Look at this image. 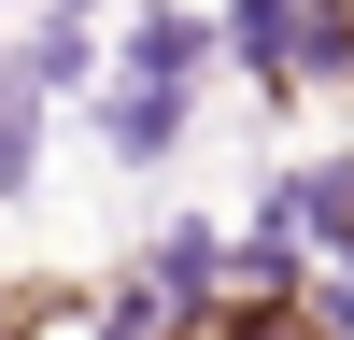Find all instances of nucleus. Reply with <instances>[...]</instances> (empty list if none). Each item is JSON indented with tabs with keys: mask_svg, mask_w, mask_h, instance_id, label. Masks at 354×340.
<instances>
[{
	"mask_svg": "<svg viewBox=\"0 0 354 340\" xmlns=\"http://www.w3.org/2000/svg\"><path fill=\"white\" fill-rule=\"evenodd\" d=\"M198 57H213L198 15H142V28H128V71H113V100H100V142H113V156H170V142H185Z\"/></svg>",
	"mask_w": 354,
	"mask_h": 340,
	"instance_id": "obj_1",
	"label": "nucleus"
},
{
	"mask_svg": "<svg viewBox=\"0 0 354 340\" xmlns=\"http://www.w3.org/2000/svg\"><path fill=\"white\" fill-rule=\"evenodd\" d=\"M283 227L326 241V255H354V170H298V185H283Z\"/></svg>",
	"mask_w": 354,
	"mask_h": 340,
	"instance_id": "obj_2",
	"label": "nucleus"
},
{
	"mask_svg": "<svg viewBox=\"0 0 354 340\" xmlns=\"http://www.w3.org/2000/svg\"><path fill=\"white\" fill-rule=\"evenodd\" d=\"M28 156H43V85H28L15 57H0V198L28 185Z\"/></svg>",
	"mask_w": 354,
	"mask_h": 340,
	"instance_id": "obj_3",
	"label": "nucleus"
},
{
	"mask_svg": "<svg viewBox=\"0 0 354 340\" xmlns=\"http://www.w3.org/2000/svg\"><path fill=\"white\" fill-rule=\"evenodd\" d=\"M298 15H312V28H340V15H354V0H298Z\"/></svg>",
	"mask_w": 354,
	"mask_h": 340,
	"instance_id": "obj_4",
	"label": "nucleus"
},
{
	"mask_svg": "<svg viewBox=\"0 0 354 340\" xmlns=\"http://www.w3.org/2000/svg\"><path fill=\"white\" fill-rule=\"evenodd\" d=\"M0 15H15V0H0Z\"/></svg>",
	"mask_w": 354,
	"mask_h": 340,
	"instance_id": "obj_5",
	"label": "nucleus"
}]
</instances>
